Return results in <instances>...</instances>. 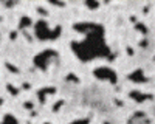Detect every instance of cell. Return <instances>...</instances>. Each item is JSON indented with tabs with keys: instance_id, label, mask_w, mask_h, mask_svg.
Instances as JSON below:
<instances>
[{
	"instance_id": "cell-1",
	"label": "cell",
	"mask_w": 155,
	"mask_h": 124,
	"mask_svg": "<svg viewBox=\"0 0 155 124\" xmlns=\"http://www.w3.org/2000/svg\"><path fill=\"white\" fill-rule=\"evenodd\" d=\"M71 48H73L74 54L81 60H85V62L92 60L95 57L107 56L110 53V50L107 48V45L104 42V30H102V27H98L92 33L85 34L84 41L73 42Z\"/></svg>"
},
{
	"instance_id": "cell-2",
	"label": "cell",
	"mask_w": 155,
	"mask_h": 124,
	"mask_svg": "<svg viewBox=\"0 0 155 124\" xmlns=\"http://www.w3.org/2000/svg\"><path fill=\"white\" fill-rule=\"evenodd\" d=\"M58 59V53L53 51V50H45V51L42 53H39L36 57H34V64L37 68H41V70H47L50 67V64L53 60Z\"/></svg>"
},
{
	"instance_id": "cell-3",
	"label": "cell",
	"mask_w": 155,
	"mask_h": 124,
	"mask_svg": "<svg viewBox=\"0 0 155 124\" xmlns=\"http://www.w3.org/2000/svg\"><path fill=\"white\" fill-rule=\"evenodd\" d=\"M59 33H61V28L59 27H56L54 30H51L44 20L36 23V34H37L39 39H42V41L44 39H56Z\"/></svg>"
},
{
	"instance_id": "cell-4",
	"label": "cell",
	"mask_w": 155,
	"mask_h": 124,
	"mask_svg": "<svg viewBox=\"0 0 155 124\" xmlns=\"http://www.w3.org/2000/svg\"><path fill=\"white\" fill-rule=\"evenodd\" d=\"M95 78H98V79H101V81H109L110 84H116V73L112 70V68H109V67H98V68H95Z\"/></svg>"
},
{
	"instance_id": "cell-5",
	"label": "cell",
	"mask_w": 155,
	"mask_h": 124,
	"mask_svg": "<svg viewBox=\"0 0 155 124\" xmlns=\"http://www.w3.org/2000/svg\"><path fill=\"white\" fill-rule=\"evenodd\" d=\"M129 78H130L132 81H135V82H146V81H147V78L143 74V71H141V70L132 71V74H130Z\"/></svg>"
},
{
	"instance_id": "cell-6",
	"label": "cell",
	"mask_w": 155,
	"mask_h": 124,
	"mask_svg": "<svg viewBox=\"0 0 155 124\" xmlns=\"http://www.w3.org/2000/svg\"><path fill=\"white\" fill-rule=\"evenodd\" d=\"M2 124H17V119H16L14 116H12V115H5V118H3Z\"/></svg>"
},
{
	"instance_id": "cell-7",
	"label": "cell",
	"mask_w": 155,
	"mask_h": 124,
	"mask_svg": "<svg viewBox=\"0 0 155 124\" xmlns=\"http://www.w3.org/2000/svg\"><path fill=\"white\" fill-rule=\"evenodd\" d=\"M71 124H88V119H79V121H74Z\"/></svg>"
},
{
	"instance_id": "cell-8",
	"label": "cell",
	"mask_w": 155,
	"mask_h": 124,
	"mask_svg": "<svg viewBox=\"0 0 155 124\" xmlns=\"http://www.w3.org/2000/svg\"><path fill=\"white\" fill-rule=\"evenodd\" d=\"M87 6H92V8H98V3H85Z\"/></svg>"
},
{
	"instance_id": "cell-9",
	"label": "cell",
	"mask_w": 155,
	"mask_h": 124,
	"mask_svg": "<svg viewBox=\"0 0 155 124\" xmlns=\"http://www.w3.org/2000/svg\"><path fill=\"white\" fill-rule=\"evenodd\" d=\"M2 103H3V101H2V98H0V106H2Z\"/></svg>"
},
{
	"instance_id": "cell-10",
	"label": "cell",
	"mask_w": 155,
	"mask_h": 124,
	"mask_svg": "<svg viewBox=\"0 0 155 124\" xmlns=\"http://www.w3.org/2000/svg\"><path fill=\"white\" fill-rule=\"evenodd\" d=\"M104 124H112V122H104Z\"/></svg>"
}]
</instances>
